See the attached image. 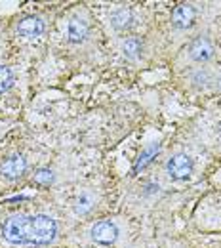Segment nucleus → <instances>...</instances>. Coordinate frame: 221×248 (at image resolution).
I'll use <instances>...</instances> for the list:
<instances>
[{
    "instance_id": "obj_1",
    "label": "nucleus",
    "mask_w": 221,
    "mask_h": 248,
    "mask_svg": "<svg viewBox=\"0 0 221 248\" xmlns=\"http://www.w3.org/2000/svg\"><path fill=\"white\" fill-rule=\"evenodd\" d=\"M2 237L10 245H50L58 237V221L46 214L12 216L2 225Z\"/></svg>"
},
{
    "instance_id": "obj_2",
    "label": "nucleus",
    "mask_w": 221,
    "mask_h": 248,
    "mask_svg": "<svg viewBox=\"0 0 221 248\" xmlns=\"http://www.w3.org/2000/svg\"><path fill=\"white\" fill-rule=\"evenodd\" d=\"M192 158L185 153H176V155L170 156V160L166 162V170H168V176L176 182H185L189 180L191 174H192Z\"/></svg>"
},
{
    "instance_id": "obj_3",
    "label": "nucleus",
    "mask_w": 221,
    "mask_h": 248,
    "mask_svg": "<svg viewBox=\"0 0 221 248\" xmlns=\"http://www.w3.org/2000/svg\"><path fill=\"white\" fill-rule=\"evenodd\" d=\"M92 239L99 245H113L118 239V227L109 219H101L92 227Z\"/></svg>"
},
{
    "instance_id": "obj_4",
    "label": "nucleus",
    "mask_w": 221,
    "mask_h": 248,
    "mask_svg": "<svg viewBox=\"0 0 221 248\" xmlns=\"http://www.w3.org/2000/svg\"><path fill=\"white\" fill-rule=\"evenodd\" d=\"M25 170H27V160H25V156L21 155L8 156L0 164V174L6 180H17V178H21L25 174Z\"/></svg>"
},
{
    "instance_id": "obj_5",
    "label": "nucleus",
    "mask_w": 221,
    "mask_h": 248,
    "mask_svg": "<svg viewBox=\"0 0 221 248\" xmlns=\"http://www.w3.org/2000/svg\"><path fill=\"white\" fill-rule=\"evenodd\" d=\"M189 56L196 63H204L214 58V46L206 36H198L191 42L189 46Z\"/></svg>"
},
{
    "instance_id": "obj_6",
    "label": "nucleus",
    "mask_w": 221,
    "mask_h": 248,
    "mask_svg": "<svg viewBox=\"0 0 221 248\" xmlns=\"http://www.w3.org/2000/svg\"><path fill=\"white\" fill-rule=\"evenodd\" d=\"M194 17H196L194 8L189 6V4H181V6H177V8L174 10V14H172V23H174V27H177V29H189L191 25H192V21H194Z\"/></svg>"
},
{
    "instance_id": "obj_7",
    "label": "nucleus",
    "mask_w": 221,
    "mask_h": 248,
    "mask_svg": "<svg viewBox=\"0 0 221 248\" xmlns=\"http://www.w3.org/2000/svg\"><path fill=\"white\" fill-rule=\"evenodd\" d=\"M17 32L25 38H36L44 32V21L40 17H34V16H29V17H23L17 25Z\"/></svg>"
},
{
    "instance_id": "obj_8",
    "label": "nucleus",
    "mask_w": 221,
    "mask_h": 248,
    "mask_svg": "<svg viewBox=\"0 0 221 248\" xmlns=\"http://www.w3.org/2000/svg\"><path fill=\"white\" fill-rule=\"evenodd\" d=\"M88 23L84 21V19H78V17H73L69 23H67V38H69V42H73V44H80V42H84L86 40V36H88Z\"/></svg>"
},
{
    "instance_id": "obj_9",
    "label": "nucleus",
    "mask_w": 221,
    "mask_h": 248,
    "mask_svg": "<svg viewBox=\"0 0 221 248\" xmlns=\"http://www.w3.org/2000/svg\"><path fill=\"white\" fill-rule=\"evenodd\" d=\"M132 21H133V16H132V12L126 10V8L117 10V12H113V16H111V25H113L117 31H126L128 27L132 25Z\"/></svg>"
},
{
    "instance_id": "obj_10",
    "label": "nucleus",
    "mask_w": 221,
    "mask_h": 248,
    "mask_svg": "<svg viewBox=\"0 0 221 248\" xmlns=\"http://www.w3.org/2000/svg\"><path fill=\"white\" fill-rule=\"evenodd\" d=\"M141 50H143V42H141L139 38H135V36L126 38L124 44H122L124 58H128V60H135V58H139V56H141Z\"/></svg>"
},
{
    "instance_id": "obj_11",
    "label": "nucleus",
    "mask_w": 221,
    "mask_h": 248,
    "mask_svg": "<svg viewBox=\"0 0 221 248\" xmlns=\"http://www.w3.org/2000/svg\"><path fill=\"white\" fill-rule=\"evenodd\" d=\"M95 204V197L92 193H80V197L76 199V202H74V212L76 214H86V212H90L92 208H94Z\"/></svg>"
},
{
    "instance_id": "obj_12",
    "label": "nucleus",
    "mask_w": 221,
    "mask_h": 248,
    "mask_svg": "<svg viewBox=\"0 0 221 248\" xmlns=\"http://www.w3.org/2000/svg\"><path fill=\"white\" fill-rule=\"evenodd\" d=\"M14 84V73L10 71V67L0 65V93L8 92Z\"/></svg>"
},
{
    "instance_id": "obj_13",
    "label": "nucleus",
    "mask_w": 221,
    "mask_h": 248,
    "mask_svg": "<svg viewBox=\"0 0 221 248\" xmlns=\"http://www.w3.org/2000/svg\"><path fill=\"white\" fill-rule=\"evenodd\" d=\"M157 153H158V143H153V145H151L143 155L139 156V160H137V164H135V170H137L139 166H145L147 162H151V156H155Z\"/></svg>"
},
{
    "instance_id": "obj_14",
    "label": "nucleus",
    "mask_w": 221,
    "mask_h": 248,
    "mask_svg": "<svg viewBox=\"0 0 221 248\" xmlns=\"http://www.w3.org/2000/svg\"><path fill=\"white\" fill-rule=\"evenodd\" d=\"M34 180L38 182V184H50L52 180H54V176H52V170H38L36 172V176H34Z\"/></svg>"
}]
</instances>
